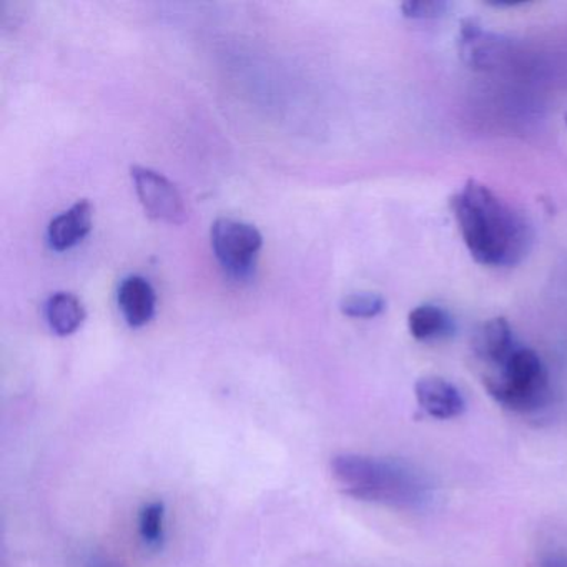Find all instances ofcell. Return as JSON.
Wrapping results in <instances>:
<instances>
[{"label":"cell","mask_w":567,"mask_h":567,"mask_svg":"<svg viewBox=\"0 0 567 567\" xmlns=\"http://www.w3.org/2000/svg\"><path fill=\"white\" fill-rule=\"evenodd\" d=\"M451 212L471 257L484 267L520 264L533 245L529 221L513 205L477 181L451 197Z\"/></svg>","instance_id":"6da1fadb"},{"label":"cell","mask_w":567,"mask_h":567,"mask_svg":"<svg viewBox=\"0 0 567 567\" xmlns=\"http://www.w3.org/2000/svg\"><path fill=\"white\" fill-rule=\"evenodd\" d=\"M331 473L341 489L357 499L411 509L420 507L427 497L423 477L400 461L338 454L331 461Z\"/></svg>","instance_id":"7a4b0ae2"},{"label":"cell","mask_w":567,"mask_h":567,"mask_svg":"<svg viewBox=\"0 0 567 567\" xmlns=\"http://www.w3.org/2000/svg\"><path fill=\"white\" fill-rule=\"evenodd\" d=\"M484 388L501 406L516 413L539 410L549 400V373L539 354L517 344L503 361L481 373Z\"/></svg>","instance_id":"3957f363"},{"label":"cell","mask_w":567,"mask_h":567,"mask_svg":"<svg viewBox=\"0 0 567 567\" xmlns=\"http://www.w3.org/2000/svg\"><path fill=\"white\" fill-rule=\"evenodd\" d=\"M264 237L257 227L235 218H218L212 225V247L221 267L235 278L254 274Z\"/></svg>","instance_id":"277c9868"},{"label":"cell","mask_w":567,"mask_h":567,"mask_svg":"<svg viewBox=\"0 0 567 567\" xmlns=\"http://www.w3.org/2000/svg\"><path fill=\"white\" fill-rule=\"evenodd\" d=\"M131 172L135 190L148 217L171 225L185 224L188 215L184 197L167 177L138 165L132 167Z\"/></svg>","instance_id":"5b68a950"},{"label":"cell","mask_w":567,"mask_h":567,"mask_svg":"<svg viewBox=\"0 0 567 567\" xmlns=\"http://www.w3.org/2000/svg\"><path fill=\"white\" fill-rule=\"evenodd\" d=\"M506 45L507 42L499 35L484 31L483 25L476 19H464L461 22L457 48H460L461 59L467 68L474 69V71L494 68L506 51Z\"/></svg>","instance_id":"8992f818"},{"label":"cell","mask_w":567,"mask_h":567,"mask_svg":"<svg viewBox=\"0 0 567 567\" xmlns=\"http://www.w3.org/2000/svg\"><path fill=\"white\" fill-rule=\"evenodd\" d=\"M414 396L421 410L434 420H453L466 410L461 391L444 378H421L414 384Z\"/></svg>","instance_id":"52a82bcc"},{"label":"cell","mask_w":567,"mask_h":567,"mask_svg":"<svg viewBox=\"0 0 567 567\" xmlns=\"http://www.w3.org/2000/svg\"><path fill=\"white\" fill-rule=\"evenodd\" d=\"M517 344L513 328L501 317L484 321L471 338V351L481 371L503 361Z\"/></svg>","instance_id":"ba28073f"},{"label":"cell","mask_w":567,"mask_h":567,"mask_svg":"<svg viewBox=\"0 0 567 567\" xmlns=\"http://www.w3.org/2000/svg\"><path fill=\"white\" fill-rule=\"evenodd\" d=\"M118 308L132 328H141L154 318L157 295L147 278L128 275L117 291Z\"/></svg>","instance_id":"9c48e42d"},{"label":"cell","mask_w":567,"mask_h":567,"mask_svg":"<svg viewBox=\"0 0 567 567\" xmlns=\"http://www.w3.org/2000/svg\"><path fill=\"white\" fill-rule=\"evenodd\" d=\"M94 207L89 200H79L71 210L58 215L48 228V240L51 248L65 251L75 247L92 230Z\"/></svg>","instance_id":"30bf717a"},{"label":"cell","mask_w":567,"mask_h":567,"mask_svg":"<svg viewBox=\"0 0 567 567\" xmlns=\"http://www.w3.org/2000/svg\"><path fill=\"white\" fill-rule=\"evenodd\" d=\"M408 328L414 340L430 343L451 337L454 333V321L444 308L436 305H420L410 311Z\"/></svg>","instance_id":"8fae6325"},{"label":"cell","mask_w":567,"mask_h":567,"mask_svg":"<svg viewBox=\"0 0 567 567\" xmlns=\"http://www.w3.org/2000/svg\"><path fill=\"white\" fill-rule=\"evenodd\" d=\"M45 318L49 327L59 337H69L82 327L85 320V308L75 295L59 291L45 303Z\"/></svg>","instance_id":"7c38bea8"},{"label":"cell","mask_w":567,"mask_h":567,"mask_svg":"<svg viewBox=\"0 0 567 567\" xmlns=\"http://www.w3.org/2000/svg\"><path fill=\"white\" fill-rule=\"evenodd\" d=\"M165 506L162 503L145 504L138 514V533L148 547H158L164 540Z\"/></svg>","instance_id":"4fadbf2b"},{"label":"cell","mask_w":567,"mask_h":567,"mask_svg":"<svg viewBox=\"0 0 567 567\" xmlns=\"http://www.w3.org/2000/svg\"><path fill=\"white\" fill-rule=\"evenodd\" d=\"M386 301L381 295L371 291H360L344 297L340 303L341 313L350 318H374L383 313Z\"/></svg>","instance_id":"5bb4252c"},{"label":"cell","mask_w":567,"mask_h":567,"mask_svg":"<svg viewBox=\"0 0 567 567\" xmlns=\"http://www.w3.org/2000/svg\"><path fill=\"white\" fill-rule=\"evenodd\" d=\"M450 9V2H441V0H413V2L401 4L404 18L416 19V21L443 18Z\"/></svg>","instance_id":"9a60e30c"},{"label":"cell","mask_w":567,"mask_h":567,"mask_svg":"<svg viewBox=\"0 0 567 567\" xmlns=\"http://www.w3.org/2000/svg\"><path fill=\"white\" fill-rule=\"evenodd\" d=\"M87 567H118L117 564L111 563L109 559H104V557H94L91 559V563L87 564Z\"/></svg>","instance_id":"2e32d148"},{"label":"cell","mask_w":567,"mask_h":567,"mask_svg":"<svg viewBox=\"0 0 567 567\" xmlns=\"http://www.w3.org/2000/svg\"><path fill=\"white\" fill-rule=\"evenodd\" d=\"M543 567H567V560L564 559H549L543 564Z\"/></svg>","instance_id":"e0dca14e"},{"label":"cell","mask_w":567,"mask_h":567,"mask_svg":"<svg viewBox=\"0 0 567 567\" xmlns=\"http://www.w3.org/2000/svg\"><path fill=\"white\" fill-rule=\"evenodd\" d=\"M566 125H567V115H566Z\"/></svg>","instance_id":"ac0fdd59"}]
</instances>
